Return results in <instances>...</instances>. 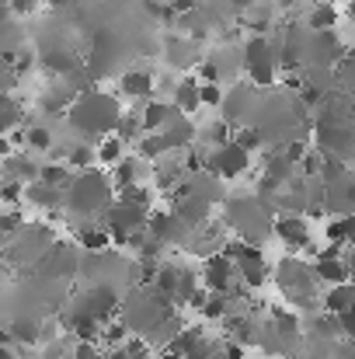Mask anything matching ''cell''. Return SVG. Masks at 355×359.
<instances>
[{
    "label": "cell",
    "mask_w": 355,
    "mask_h": 359,
    "mask_svg": "<svg viewBox=\"0 0 355 359\" xmlns=\"http://www.w3.org/2000/svg\"><path fill=\"white\" fill-rule=\"evenodd\" d=\"M345 53H349V46L342 42V35H338L335 28H328V32H314V39H310L303 60H310V67H328V70H331Z\"/></svg>",
    "instance_id": "obj_9"
},
{
    "label": "cell",
    "mask_w": 355,
    "mask_h": 359,
    "mask_svg": "<svg viewBox=\"0 0 355 359\" xmlns=\"http://www.w3.org/2000/svg\"><path fill=\"white\" fill-rule=\"evenodd\" d=\"M70 353H74V359H105L102 349H98V342H88V339H74Z\"/></svg>",
    "instance_id": "obj_33"
},
{
    "label": "cell",
    "mask_w": 355,
    "mask_h": 359,
    "mask_svg": "<svg viewBox=\"0 0 355 359\" xmlns=\"http://www.w3.org/2000/svg\"><path fill=\"white\" fill-rule=\"evenodd\" d=\"M118 286H112V283H95L88 293H81V300L74 304V307H81L88 318H95V321H112L118 314Z\"/></svg>",
    "instance_id": "obj_7"
},
{
    "label": "cell",
    "mask_w": 355,
    "mask_h": 359,
    "mask_svg": "<svg viewBox=\"0 0 355 359\" xmlns=\"http://www.w3.org/2000/svg\"><path fill=\"white\" fill-rule=\"evenodd\" d=\"M0 359H18V353L11 349V342H0Z\"/></svg>",
    "instance_id": "obj_41"
},
{
    "label": "cell",
    "mask_w": 355,
    "mask_h": 359,
    "mask_svg": "<svg viewBox=\"0 0 355 359\" xmlns=\"http://www.w3.org/2000/svg\"><path fill=\"white\" fill-rule=\"evenodd\" d=\"M338 7L335 4H328V0H321L314 11H310V18H307V25H310V32H328V28H338Z\"/></svg>",
    "instance_id": "obj_21"
},
{
    "label": "cell",
    "mask_w": 355,
    "mask_h": 359,
    "mask_svg": "<svg viewBox=\"0 0 355 359\" xmlns=\"http://www.w3.org/2000/svg\"><path fill=\"white\" fill-rule=\"evenodd\" d=\"M7 335H11V342L35 346V342H42V321L32 318V314H18V318L7 325Z\"/></svg>",
    "instance_id": "obj_18"
},
{
    "label": "cell",
    "mask_w": 355,
    "mask_h": 359,
    "mask_svg": "<svg viewBox=\"0 0 355 359\" xmlns=\"http://www.w3.org/2000/svg\"><path fill=\"white\" fill-rule=\"evenodd\" d=\"M275 279H279V290L286 293V300H289L293 311L317 307L321 293H317V279H314L310 265H303L300 258H282L279 269H275Z\"/></svg>",
    "instance_id": "obj_3"
},
{
    "label": "cell",
    "mask_w": 355,
    "mask_h": 359,
    "mask_svg": "<svg viewBox=\"0 0 355 359\" xmlns=\"http://www.w3.org/2000/svg\"><path fill=\"white\" fill-rule=\"evenodd\" d=\"M335 321H338L342 339H352V335H355V307H349V311H338V314H335Z\"/></svg>",
    "instance_id": "obj_35"
},
{
    "label": "cell",
    "mask_w": 355,
    "mask_h": 359,
    "mask_svg": "<svg viewBox=\"0 0 355 359\" xmlns=\"http://www.w3.org/2000/svg\"><path fill=\"white\" fill-rule=\"evenodd\" d=\"M21 143H28L32 150L46 154V150H53V133H49V129H42V126H28V129L21 133Z\"/></svg>",
    "instance_id": "obj_29"
},
{
    "label": "cell",
    "mask_w": 355,
    "mask_h": 359,
    "mask_svg": "<svg viewBox=\"0 0 355 359\" xmlns=\"http://www.w3.org/2000/svg\"><path fill=\"white\" fill-rule=\"evenodd\" d=\"M272 231H275V238L282 241L286 248H293V251L310 248V227H307L303 217H279V220L272 224Z\"/></svg>",
    "instance_id": "obj_12"
},
{
    "label": "cell",
    "mask_w": 355,
    "mask_h": 359,
    "mask_svg": "<svg viewBox=\"0 0 355 359\" xmlns=\"http://www.w3.org/2000/svg\"><path fill=\"white\" fill-rule=\"evenodd\" d=\"M0 199L7 203V206H18L21 203V182H0Z\"/></svg>",
    "instance_id": "obj_36"
},
{
    "label": "cell",
    "mask_w": 355,
    "mask_h": 359,
    "mask_svg": "<svg viewBox=\"0 0 355 359\" xmlns=\"http://www.w3.org/2000/svg\"><path fill=\"white\" fill-rule=\"evenodd\" d=\"M167 60H171L174 67H181V70L192 67V63H195V42H192V39H178V35L167 39Z\"/></svg>",
    "instance_id": "obj_23"
},
{
    "label": "cell",
    "mask_w": 355,
    "mask_h": 359,
    "mask_svg": "<svg viewBox=\"0 0 355 359\" xmlns=\"http://www.w3.org/2000/svg\"><path fill=\"white\" fill-rule=\"evenodd\" d=\"M199 102L209 105V109H220V102H223V88H220V84H202V81H199Z\"/></svg>",
    "instance_id": "obj_34"
},
{
    "label": "cell",
    "mask_w": 355,
    "mask_h": 359,
    "mask_svg": "<svg viewBox=\"0 0 355 359\" xmlns=\"http://www.w3.org/2000/svg\"><path fill=\"white\" fill-rule=\"evenodd\" d=\"M146 231L160 241L164 248H167V244L188 248V241H192V227H188L174 210H171V213H153V217H146Z\"/></svg>",
    "instance_id": "obj_10"
},
{
    "label": "cell",
    "mask_w": 355,
    "mask_h": 359,
    "mask_svg": "<svg viewBox=\"0 0 355 359\" xmlns=\"http://www.w3.org/2000/svg\"><path fill=\"white\" fill-rule=\"evenodd\" d=\"M77 244H81L88 255H95V251H109L112 238H109V231L98 224V227H81V231H77Z\"/></svg>",
    "instance_id": "obj_24"
},
{
    "label": "cell",
    "mask_w": 355,
    "mask_h": 359,
    "mask_svg": "<svg viewBox=\"0 0 355 359\" xmlns=\"http://www.w3.org/2000/svg\"><path fill=\"white\" fill-rule=\"evenodd\" d=\"M116 168V185L122 189V185H136L143 175H146V164H139L136 157H122L118 164H112Z\"/></svg>",
    "instance_id": "obj_27"
},
{
    "label": "cell",
    "mask_w": 355,
    "mask_h": 359,
    "mask_svg": "<svg viewBox=\"0 0 355 359\" xmlns=\"http://www.w3.org/2000/svg\"><path fill=\"white\" fill-rule=\"evenodd\" d=\"M67 116L70 122L84 133V136H105V133H112L118 122V105L116 98H109V95H98V91H81L77 98H70V105H67Z\"/></svg>",
    "instance_id": "obj_1"
},
{
    "label": "cell",
    "mask_w": 355,
    "mask_h": 359,
    "mask_svg": "<svg viewBox=\"0 0 355 359\" xmlns=\"http://www.w3.org/2000/svg\"><path fill=\"white\" fill-rule=\"evenodd\" d=\"M258 88L254 84H237L230 95H223V102H220V109H223V122L230 126V129H237V126H244V119L247 116H254V109H258Z\"/></svg>",
    "instance_id": "obj_11"
},
{
    "label": "cell",
    "mask_w": 355,
    "mask_h": 359,
    "mask_svg": "<svg viewBox=\"0 0 355 359\" xmlns=\"http://www.w3.org/2000/svg\"><path fill=\"white\" fill-rule=\"evenodd\" d=\"M240 63L244 70L251 74V84L254 88H272L275 77H279V56H275V46L265 39V35H251L240 49Z\"/></svg>",
    "instance_id": "obj_4"
},
{
    "label": "cell",
    "mask_w": 355,
    "mask_h": 359,
    "mask_svg": "<svg viewBox=\"0 0 355 359\" xmlns=\"http://www.w3.org/2000/svg\"><path fill=\"white\" fill-rule=\"evenodd\" d=\"M174 213L195 231V227H202L206 220H213V203L209 199H202V196H192V192H185L181 199H174Z\"/></svg>",
    "instance_id": "obj_13"
},
{
    "label": "cell",
    "mask_w": 355,
    "mask_h": 359,
    "mask_svg": "<svg viewBox=\"0 0 355 359\" xmlns=\"http://www.w3.org/2000/svg\"><path fill=\"white\" fill-rule=\"evenodd\" d=\"M118 140H122V143H129V140H136V136H139V133H143V129H139V116H136V112H132V116H118Z\"/></svg>",
    "instance_id": "obj_32"
},
{
    "label": "cell",
    "mask_w": 355,
    "mask_h": 359,
    "mask_svg": "<svg viewBox=\"0 0 355 359\" xmlns=\"http://www.w3.org/2000/svg\"><path fill=\"white\" fill-rule=\"evenodd\" d=\"M324 234H328V241H331V244H338V248L352 244V234H355V217H352V213H342L338 220H331V224H328V231H324Z\"/></svg>",
    "instance_id": "obj_26"
},
{
    "label": "cell",
    "mask_w": 355,
    "mask_h": 359,
    "mask_svg": "<svg viewBox=\"0 0 355 359\" xmlns=\"http://www.w3.org/2000/svg\"><path fill=\"white\" fill-rule=\"evenodd\" d=\"M279 4H282V7H293V4H296V0H279Z\"/></svg>",
    "instance_id": "obj_45"
},
{
    "label": "cell",
    "mask_w": 355,
    "mask_h": 359,
    "mask_svg": "<svg viewBox=\"0 0 355 359\" xmlns=\"http://www.w3.org/2000/svg\"><path fill=\"white\" fill-rule=\"evenodd\" d=\"M171 11L174 14H188V11H195V0H171Z\"/></svg>",
    "instance_id": "obj_39"
},
{
    "label": "cell",
    "mask_w": 355,
    "mask_h": 359,
    "mask_svg": "<svg viewBox=\"0 0 355 359\" xmlns=\"http://www.w3.org/2000/svg\"><path fill=\"white\" fill-rule=\"evenodd\" d=\"M282 154H286L293 164H300V161H303V154H307V143H303V140H293V143H289Z\"/></svg>",
    "instance_id": "obj_38"
},
{
    "label": "cell",
    "mask_w": 355,
    "mask_h": 359,
    "mask_svg": "<svg viewBox=\"0 0 355 359\" xmlns=\"http://www.w3.org/2000/svg\"><path fill=\"white\" fill-rule=\"evenodd\" d=\"M4 157H11V140L0 133V161H4Z\"/></svg>",
    "instance_id": "obj_40"
},
{
    "label": "cell",
    "mask_w": 355,
    "mask_h": 359,
    "mask_svg": "<svg viewBox=\"0 0 355 359\" xmlns=\"http://www.w3.org/2000/svg\"><path fill=\"white\" fill-rule=\"evenodd\" d=\"M63 161H67V168H77V171H88V168H95V164H98V161H95V147H88V143L70 147Z\"/></svg>",
    "instance_id": "obj_28"
},
{
    "label": "cell",
    "mask_w": 355,
    "mask_h": 359,
    "mask_svg": "<svg viewBox=\"0 0 355 359\" xmlns=\"http://www.w3.org/2000/svg\"><path fill=\"white\" fill-rule=\"evenodd\" d=\"M268 321L275 325L279 335H286L289 342L300 346V314H296L293 307H272V318H268Z\"/></svg>",
    "instance_id": "obj_20"
},
{
    "label": "cell",
    "mask_w": 355,
    "mask_h": 359,
    "mask_svg": "<svg viewBox=\"0 0 355 359\" xmlns=\"http://www.w3.org/2000/svg\"><path fill=\"white\" fill-rule=\"evenodd\" d=\"M227 4H230V7H234V11H247V7H251V4H254V0H227Z\"/></svg>",
    "instance_id": "obj_42"
},
{
    "label": "cell",
    "mask_w": 355,
    "mask_h": 359,
    "mask_svg": "<svg viewBox=\"0 0 355 359\" xmlns=\"http://www.w3.org/2000/svg\"><path fill=\"white\" fill-rule=\"evenodd\" d=\"M178 116H195L199 109H202V102H199V81H192V77H185V81H178L174 84V105H171Z\"/></svg>",
    "instance_id": "obj_17"
},
{
    "label": "cell",
    "mask_w": 355,
    "mask_h": 359,
    "mask_svg": "<svg viewBox=\"0 0 355 359\" xmlns=\"http://www.w3.org/2000/svg\"><path fill=\"white\" fill-rule=\"evenodd\" d=\"M230 133H234V129H230L223 119H213V122H206V126H199V129H195V140H199V143H206V147L213 150V147L227 143V140H230Z\"/></svg>",
    "instance_id": "obj_22"
},
{
    "label": "cell",
    "mask_w": 355,
    "mask_h": 359,
    "mask_svg": "<svg viewBox=\"0 0 355 359\" xmlns=\"http://www.w3.org/2000/svg\"><path fill=\"white\" fill-rule=\"evenodd\" d=\"M328 359H352V353H349V346H342V349H335V356Z\"/></svg>",
    "instance_id": "obj_43"
},
{
    "label": "cell",
    "mask_w": 355,
    "mask_h": 359,
    "mask_svg": "<svg viewBox=\"0 0 355 359\" xmlns=\"http://www.w3.org/2000/svg\"><path fill=\"white\" fill-rule=\"evenodd\" d=\"M118 203H129V206H143V210H150V192L136 182V185H122L118 189Z\"/></svg>",
    "instance_id": "obj_31"
},
{
    "label": "cell",
    "mask_w": 355,
    "mask_h": 359,
    "mask_svg": "<svg viewBox=\"0 0 355 359\" xmlns=\"http://www.w3.org/2000/svg\"><path fill=\"white\" fill-rule=\"evenodd\" d=\"M227 227H234L240 241H258L272 231V220H268V210L261 199H230L227 203Z\"/></svg>",
    "instance_id": "obj_5"
},
{
    "label": "cell",
    "mask_w": 355,
    "mask_h": 359,
    "mask_svg": "<svg viewBox=\"0 0 355 359\" xmlns=\"http://www.w3.org/2000/svg\"><path fill=\"white\" fill-rule=\"evenodd\" d=\"M70 168H63V164H46V168H39V182H46V185H53V189H67L70 185Z\"/></svg>",
    "instance_id": "obj_30"
},
{
    "label": "cell",
    "mask_w": 355,
    "mask_h": 359,
    "mask_svg": "<svg viewBox=\"0 0 355 359\" xmlns=\"http://www.w3.org/2000/svg\"><path fill=\"white\" fill-rule=\"evenodd\" d=\"M46 4H56V7H60V4H67V0H46Z\"/></svg>",
    "instance_id": "obj_46"
},
{
    "label": "cell",
    "mask_w": 355,
    "mask_h": 359,
    "mask_svg": "<svg viewBox=\"0 0 355 359\" xmlns=\"http://www.w3.org/2000/svg\"><path fill=\"white\" fill-rule=\"evenodd\" d=\"M109 203H112V185H109V178H105L102 171H95V168L81 171V175L70 178V185L63 189V206H67L70 213H81V217H98V213L109 210Z\"/></svg>",
    "instance_id": "obj_2"
},
{
    "label": "cell",
    "mask_w": 355,
    "mask_h": 359,
    "mask_svg": "<svg viewBox=\"0 0 355 359\" xmlns=\"http://www.w3.org/2000/svg\"><path fill=\"white\" fill-rule=\"evenodd\" d=\"M247 164H251V154H247L244 147H237L234 140H227V143L206 150V171H213L220 182L240 178V175L247 171Z\"/></svg>",
    "instance_id": "obj_6"
},
{
    "label": "cell",
    "mask_w": 355,
    "mask_h": 359,
    "mask_svg": "<svg viewBox=\"0 0 355 359\" xmlns=\"http://www.w3.org/2000/svg\"><path fill=\"white\" fill-rule=\"evenodd\" d=\"M11 18V11H7V0H0V21H7Z\"/></svg>",
    "instance_id": "obj_44"
},
{
    "label": "cell",
    "mask_w": 355,
    "mask_h": 359,
    "mask_svg": "<svg viewBox=\"0 0 355 359\" xmlns=\"http://www.w3.org/2000/svg\"><path fill=\"white\" fill-rule=\"evenodd\" d=\"M153 84H157V81H153L150 70H132V67H129V70L118 74V88H122L125 98H150V95H153Z\"/></svg>",
    "instance_id": "obj_14"
},
{
    "label": "cell",
    "mask_w": 355,
    "mask_h": 359,
    "mask_svg": "<svg viewBox=\"0 0 355 359\" xmlns=\"http://www.w3.org/2000/svg\"><path fill=\"white\" fill-rule=\"evenodd\" d=\"M317 307H321L324 314L349 311V307H355V286L352 283H331V286H328V293L317 300Z\"/></svg>",
    "instance_id": "obj_16"
},
{
    "label": "cell",
    "mask_w": 355,
    "mask_h": 359,
    "mask_svg": "<svg viewBox=\"0 0 355 359\" xmlns=\"http://www.w3.org/2000/svg\"><path fill=\"white\" fill-rule=\"evenodd\" d=\"M21 199H28V203H35L39 210H60L63 206V189H53V185H46V182H28L25 189H21Z\"/></svg>",
    "instance_id": "obj_15"
},
{
    "label": "cell",
    "mask_w": 355,
    "mask_h": 359,
    "mask_svg": "<svg viewBox=\"0 0 355 359\" xmlns=\"http://www.w3.org/2000/svg\"><path fill=\"white\" fill-rule=\"evenodd\" d=\"M237 283L234 262L223 255V251H213L202 258V272H199V286L209 290V293H227L230 286Z\"/></svg>",
    "instance_id": "obj_8"
},
{
    "label": "cell",
    "mask_w": 355,
    "mask_h": 359,
    "mask_svg": "<svg viewBox=\"0 0 355 359\" xmlns=\"http://www.w3.org/2000/svg\"><path fill=\"white\" fill-rule=\"evenodd\" d=\"M122 150H125V143H122L118 136H112V133H105V136L98 140V147H95V161L112 168V164L122 161Z\"/></svg>",
    "instance_id": "obj_25"
},
{
    "label": "cell",
    "mask_w": 355,
    "mask_h": 359,
    "mask_svg": "<svg viewBox=\"0 0 355 359\" xmlns=\"http://www.w3.org/2000/svg\"><path fill=\"white\" fill-rule=\"evenodd\" d=\"M35 4H39V0H7V11H11V18H14V14L28 18V14H35Z\"/></svg>",
    "instance_id": "obj_37"
},
{
    "label": "cell",
    "mask_w": 355,
    "mask_h": 359,
    "mask_svg": "<svg viewBox=\"0 0 355 359\" xmlns=\"http://www.w3.org/2000/svg\"><path fill=\"white\" fill-rule=\"evenodd\" d=\"M174 116V109L167 102H143V112H139V129L143 133H160L167 119Z\"/></svg>",
    "instance_id": "obj_19"
}]
</instances>
